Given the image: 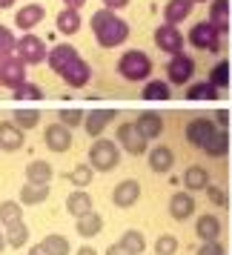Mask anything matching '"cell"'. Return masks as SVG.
<instances>
[{
  "instance_id": "cell-41",
  "label": "cell",
  "mask_w": 232,
  "mask_h": 255,
  "mask_svg": "<svg viewBox=\"0 0 232 255\" xmlns=\"http://www.w3.org/2000/svg\"><path fill=\"white\" fill-rule=\"evenodd\" d=\"M14 98H17V101H40L43 92H40V86H35V83H20V86L14 89Z\"/></svg>"
},
{
  "instance_id": "cell-16",
  "label": "cell",
  "mask_w": 232,
  "mask_h": 255,
  "mask_svg": "<svg viewBox=\"0 0 232 255\" xmlns=\"http://www.w3.org/2000/svg\"><path fill=\"white\" fill-rule=\"evenodd\" d=\"M23 146V129L17 127L14 121H6V124H0V149L6 152H14Z\"/></svg>"
},
{
  "instance_id": "cell-42",
  "label": "cell",
  "mask_w": 232,
  "mask_h": 255,
  "mask_svg": "<svg viewBox=\"0 0 232 255\" xmlns=\"http://www.w3.org/2000/svg\"><path fill=\"white\" fill-rule=\"evenodd\" d=\"M175 253H178L175 235H161V238L155 241V255H175Z\"/></svg>"
},
{
  "instance_id": "cell-52",
  "label": "cell",
  "mask_w": 232,
  "mask_h": 255,
  "mask_svg": "<svg viewBox=\"0 0 232 255\" xmlns=\"http://www.w3.org/2000/svg\"><path fill=\"white\" fill-rule=\"evenodd\" d=\"M14 6V0H0V9H12Z\"/></svg>"
},
{
  "instance_id": "cell-49",
  "label": "cell",
  "mask_w": 232,
  "mask_h": 255,
  "mask_svg": "<svg viewBox=\"0 0 232 255\" xmlns=\"http://www.w3.org/2000/svg\"><path fill=\"white\" fill-rule=\"evenodd\" d=\"M63 3H66V9H81L86 0H63Z\"/></svg>"
},
{
  "instance_id": "cell-35",
  "label": "cell",
  "mask_w": 232,
  "mask_h": 255,
  "mask_svg": "<svg viewBox=\"0 0 232 255\" xmlns=\"http://www.w3.org/2000/svg\"><path fill=\"white\" fill-rule=\"evenodd\" d=\"M120 244L135 255H140L143 250H146V238H143V232H138V230H126L123 235H120Z\"/></svg>"
},
{
  "instance_id": "cell-32",
  "label": "cell",
  "mask_w": 232,
  "mask_h": 255,
  "mask_svg": "<svg viewBox=\"0 0 232 255\" xmlns=\"http://www.w3.org/2000/svg\"><path fill=\"white\" fill-rule=\"evenodd\" d=\"M186 98H189V101H215V98H218V86L212 81L192 83V86L186 89Z\"/></svg>"
},
{
  "instance_id": "cell-33",
  "label": "cell",
  "mask_w": 232,
  "mask_h": 255,
  "mask_svg": "<svg viewBox=\"0 0 232 255\" xmlns=\"http://www.w3.org/2000/svg\"><path fill=\"white\" fill-rule=\"evenodd\" d=\"M17 221H23L20 201H0V224L9 227V224H17Z\"/></svg>"
},
{
  "instance_id": "cell-51",
  "label": "cell",
  "mask_w": 232,
  "mask_h": 255,
  "mask_svg": "<svg viewBox=\"0 0 232 255\" xmlns=\"http://www.w3.org/2000/svg\"><path fill=\"white\" fill-rule=\"evenodd\" d=\"M3 247H6V230L0 227V253H3Z\"/></svg>"
},
{
  "instance_id": "cell-30",
  "label": "cell",
  "mask_w": 232,
  "mask_h": 255,
  "mask_svg": "<svg viewBox=\"0 0 232 255\" xmlns=\"http://www.w3.org/2000/svg\"><path fill=\"white\" fill-rule=\"evenodd\" d=\"M52 175H55V169L46 161H32L26 166V181H35V184H49Z\"/></svg>"
},
{
  "instance_id": "cell-4",
  "label": "cell",
  "mask_w": 232,
  "mask_h": 255,
  "mask_svg": "<svg viewBox=\"0 0 232 255\" xmlns=\"http://www.w3.org/2000/svg\"><path fill=\"white\" fill-rule=\"evenodd\" d=\"M189 43L195 49H204V52H221V32L209 20H201L189 29Z\"/></svg>"
},
{
  "instance_id": "cell-12",
  "label": "cell",
  "mask_w": 232,
  "mask_h": 255,
  "mask_svg": "<svg viewBox=\"0 0 232 255\" xmlns=\"http://www.w3.org/2000/svg\"><path fill=\"white\" fill-rule=\"evenodd\" d=\"M138 198H140V184L138 181H120V184L112 189V204H115L117 209H129V207H135L138 204Z\"/></svg>"
},
{
  "instance_id": "cell-8",
  "label": "cell",
  "mask_w": 232,
  "mask_h": 255,
  "mask_svg": "<svg viewBox=\"0 0 232 255\" xmlns=\"http://www.w3.org/2000/svg\"><path fill=\"white\" fill-rule=\"evenodd\" d=\"M192 75H195V60L186 58L184 52L172 55L169 66H166V81L175 83V86H186V83L192 81Z\"/></svg>"
},
{
  "instance_id": "cell-27",
  "label": "cell",
  "mask_w": 232,
  "mask_h": 255,
  "mask_svg": "<svg viewBox=\"0 0 232 255\" xmlns=\"http://www.w3.org/2000/svg\"><path fill=\"white\" fill-rule=\"evenodd\" d=\"M60 35H75L81 29V9H63V12L55 17Z\"/></svg>"
},
{
  "instance_id": "cell-26",
  "label": "cell",
  "mask_w": 232,
  "mask_h": 255,
  "mask_svg": "<svg viewBox=\"0 0 232 255\" xmlns=\"http://www.w3.org/2000/svg\"><path fill=\"white\" fill-rule=\"evenodd\" d=\"M175 163V155L169 146H155V149L149 152V166L152 172H169Z\"/></svg>"
},
{
  "instance_id": "cell-53",
  "label": "cell",
  "mask_w": 232,
  "mask_h": 255,
  "mask_svg": "<svg viewBox=\"0 0 232 255\" xmlns=\"http://www.w3.org/2000/svg\"><path fill=\"white\" fill-rule=\"evenodd\" d=\"M195 3H201V0H195Z\"/></svg>"
},
{
  "instance_id": "cell-45",
  "label": "cell",
  "mask_w": 232,
  "mask_h": 255,
  "mask_svg": "<svg viewBox=\"0 0 232 255\" xmlns=\"http://www.w3.org/2000/svg\"><path fill=\"white\" fill-rule=\"evenodd\" d=\"M106 255H135V253H129L126 247H123V244L117 241V244H112V247L106 250Z\"/></svg>"
},
{
  "instance_id": "cell-20",
  "label": "cell",
  "mask_w": 232,
  "mask_h": 255,
  "mask_svg": "<svg viewBox=\"0 0 232 255\" xmlns=\"http://www.w3.org/2000/svg\"><path fill=\"white\" fill-rule=\"evenodd\" d=\"M75 58H81V55H78V49L69 46V43H60V46L49 49V66L58 72V75H60V69H63V66H69Z\"/></svg>"
},
{
  "instance_id": "cell-23",
  "label": "cell",
  "mask_w": 232,
  "mask_h": 255,
  "mask_svg": "<svg viewBox=\"0 0 232 255\" xmlns=\"http://www.w3.org/2000/svg\"><path fill=\"white\" fill-rule=\"evenodd\" d=\"M66 209H69V215H75V218L92 212V195H89L86 189H75V192L66 198Z\"/></svg>"
},
{
  "instance_id": "cell-29",
  "label": "cell",
  "mask_w": 232,
  "mask_h": 255,
  "mask_svg": "<svg viewBox=\"0 0 232 255\" xmlns=\"http://www.w3.org/2000/svg\"><path fill=\"white\" fill-rule=\"evenodd\" d=\"M184 186L189 192H195V189H207L209 186V172L204 166H189L184 172Z\"/></svg>"
},
{
  "instance_id": "cell-47",
  "label": "cell",
  "mask_w": 232,
  "mask_h": 255,
  "mask_svg": "<svg viewBox=\"0 0 232 255\" xmlns=\"http://www.w3.org/2000/svg\"><path fill=\"white\" fill-rule=\"evenodd\" d=\"M29 255H52V253H49L46 247H43V241H40V244H35V247H29Z\"/></svg>"
},
{
  "instance_id": "cell-39",
  "label": "cell",
  "mask_w": 232,
  "mask_h": 255,
  "mask_svg": "<svg viewBox=\"0 0 232 255\" xmlns=\"http://www.w3.org/2000/svg\"><path fill=\"white\" fill-rule=\"evenodd\" d=\"M209 81L215 83L218 89H227V86H230V63H227V60L215 63V69H212V75H209Z\"/></svg>"
},
{
  "instance_id": "cell-46",
  "label": "cell",
  "mask_w": 232,
  "mask_h": 255,
  "mask_svg": "<svg viewBox=\"0 0 232 255\" xmlns=\"http://www.w3.org/2000/svg\"><path fill=\"white\" fill-rule=\"evenodd\" d=\"M106 3V9H112V12H115V9H123V6H129V0H104Z\"/></svg>"
},
{
  "instance_id": "cell-40",
  "label": "cell",
  "mask_w": 232,
  "mask_h": 255,
  "mask_svg": "<svg viewBox=\"0 0 232 255\" xmlns=\"http://www.w3.org/2000/svg\"><path fill=\"white\" fill-rule=\"evenodd\" d=\"M58 118H60V124H63V127L75 129V127H81V124H83V118H86V115H83L81 109H75V106H72V109H60Z\"/></svg>"
},
{
  "instance_id": "cell-24",
  "label": "cell",
  "mask_w": 232,
  "mask_h": 255,
  "mask_svg": "<svg viewBox=\"0 0 232 255\" xmlns=\"http://www.w3.org/2000/svg\"><path fill=\"white\" fill-rule=\"evenodd\" d=\"M75 230H78V235H81V238H95L98 232L104 230V218H101V215L92 209V212H86V215H81V218H78V227H75Z\"/></svg>"
},
{
  "instance_id": "cell-19",
  "label": "cell",
  "mask_w": 232,
  "mask_h": 255,
  "mask_svg": "<svg viewBox=\"0 0 232 255\" xmlns=\"http://www.w3.org/2000/svg\"><path fill=\"white\" fill-rule=\"evenodd\" d=\"M135 124H138L140 135H143V138H146V140L158 138V135H161V132H163V118L158 115V112H140V115H138V121H135Z\"/></svg>"
},
{
  "instance_id": "cell-17",
  "label": "cell",
  "mask_w": 232,
  "mask_h": 255,
  "mask_svg": "<svg viewBox=\"0 0 232 255\" xmlns=\"http://www.w3.org/2000/svg\"><path fill=\"white\" fill-rule=\"evenodd\" d=\"M192 212H195V198L189 195V192H175L169 198V215L175 221H186Z\"/></svg>"
},
{
  "instance_id": "cell-7",
  "label": "cell",
  "mask_w": 232,
  "mask_h": 255,
  "mask_svg": "<svg viewBox=\"0 0 232 255\" xmlns=\"http://www.w3.org/2000/svg\"><path fill=\"white\" fill-rule=\"evenodd\" d=\"M155 46L166 52V55H181V49H184V35H181V29L175 23H163L155 29Z\"/></svg>"
},
{
  "instance_id": "cell-6",
  "label": "cell",
  "mask_w": 232,
  "mask_h": 255,
  "mask_svg": "<svg viewBox=\"0 0 232 255\" xmlns=\"http://www.w3.org/2000/svg\"><path fill=\"white\" fill-rule=\"evenodd\" d=\"M115 140L120 143V149L129 152V155H143L146 152V138L140 135L138 124H120Z\"/></svg>"
},
{
  "instance_id": "cell-22",
  "label": "cell",
  "mask_w": 232,
  "mask_h": 255,
  "mask_svg": "<svg viewBox=\"0 0 232 255\" xmlns=\"http://www.w3.org/2000/svg\"><path fill=\"white\" fill-rule=\"evenodd\" d=\"M195 232H198V238L201 241H218V235H221V218L218 215H201L195 224Z\"/></svg>"
},
{
  "instance_id": "cell-11",
  "label": "cell",
  "mask_w": 232,
  "mask_h": 255,
  "mask_svg": "<svg viewBox=\"0 0 232 255\" xmlns=\"http://www.w3.org/2000/svg\"><path fill=\"white\" fill-rule=\"evenodd\" d=\"M60 78H63V83H69L72 89H81V86L89 83L92 69H89V63H86L83 58H75L69 66H63V69H60Z\"/></svg>"
},
{
  "instance_id": "cell-36",
  "label": "cell",
  "mask_w": 232,
  "mask_h": 255,
  "mask_svg": "<svg viewBox=\"0 0 232 255\" xmlns=\"http://www.w3.org/2000/svg\"><path fill=\"white\" fill-rule=\"evenodd\" d=\"M43 247H46L52 255H69L72 253V244L63 238V235H58V232H49L46 238H43Z\"/></svg>"
},
{
  "instance_id": "cell-9",
  "label": "cell",
  "mask_w": 232,
  "mask_h": 255,
  "mask_svg": "<svg viewBox=\"0 0 232 255\" xmlns=\"http://www.w3.org/2000/svg\"><path fill=\"white\" fill-rule=\"evenodd\" d=\"M218 132V124L212 121V118H207V115H201V118H192L189 121V127H186V140L192 143V146H204L212 135Z\"/></svg>"
},
{
  "instance_id": "cell-2",
  "label": "cell",
  "mask_w": 232,
  "mask_h": 255,
  "mask_svg": "<svg viewBox=\"0 0 232 255\" xmlns=\"http://www.w3.org/2000/svg\"><path fill=\"white\" fill-rule=\"evenodd\" d=\"M149 72H152V60H149V55H143L140 49H129V52H123L120 60H117V75L129 83L146 81Z\"/></svg>"
},
{
  "instance_id": "cell-21",
  "label": "cell",
  "mask_w": 232,
  "mask_h": 255,
  "mask_svg": "<svg viewBox=\"0 0 232 255\" xmlns=\"http://www.w3.org/2000/svg\"><path fill=\"white\" fill-rule=\"evenodd\" d=\"M192 9H195V0H169L163 9V17H166V23H181L192 14Z\"/></svg>"
},
{
  "instance_id": "cell-13",
  "label": "cell",
  "mask_w": 232,
  "mask_h": 255,
  "mask_svg": "<svg viewBox=\"0 0 232 255\" xmlns=\"http://www.w3.org/2000/svg\"><path fill=\"white\" fill-rule=\"evenodd\" d=\"M43 143L52 152H66L72 146V129L63 127V124H49L46 132H43Z\"/></svg>"
},
{
  "instance_id": "cell-43",
  "label": "cell",
  "mask_w": 232,
  "mask_h": 255,
  "mask_svg": "<svg viewBox=\"0 0 232 255\" xmlns=\"http://www.w3.org/2000/svg\"><path fill=\"white\" fill-rule=\"evenodd\" d=\"M14 46H17V43H14L12 32H9V29H3V26H0V55H3V58H9V52H12Z\"/></svg>"
},
{
  "instance_id": "cell-34",
  "label": "cell",
  "mask_w": 232,
  "mask_h": 255,
  "mask_svg": "<svg viewBox=\"0 0 232 255\" xmlns=\"http://www.w3.org/2000/svg\"><path fill=\"white\" fill-rule=\"evenodd\" d=\"M6 230V244L9 247H23L26 241H29V227H26L23 221H17V224H9V227H3Z\"/></svg>"
},
{
  "instance_id": "cell-15",
  "label": "cell",
  "mask_w": 232,
  "mask_h": 255,
  "mask_svg": "<svg viewBox=\"0 0 232 255\" xmlns=\"http://www.w3.org/2000/svg\"><path fill=\"white\" fill-rule=\"evenodd\" d=\"M43 17H46V9H43L40 3H26L23 9L14 14V26H20L23 32H29V29H32V26H37Z\"/></svg>"
},
{
  "instance_id": "cell-10",
  "label": "cell",
  "mask_w": 232,
  "mask_h": 255,
  "mask_svg": "<svg viewBox=\"0 0 232 255\" xmlns=\"http://www.w3.org/2000/svg\"><path fill=\"white\" fill-rule=\"evenodd\" d=\"M0 83L17 89L20 83H26V63L20 58H3L0 60Z\"/></svg>"
},
{
  "instance_id": "cell-48",
  "label": "cell",
  "mask_w": 232,
  "mask_h": 255,
  "mask_svg": "<svg viewBox=\"0 0 232 255\" xmlns=\"http://www.w3.org/2000/svg\"><path fill=\"white\" fill-rule=\"evenodd\" d=\"M215 124L227 127V124H230V112H224V109H221V112H215Z\"/></svg>"
},
{
  "instance_id": "cell-44",
  "label": "cell",
  "mask_w": 232,
  "mask_h": 255,
  "mask_svg": "<svg viewBox=\"0 0 232 255\" xmlns=\"http://www.w3.org/2000/svg\"><path fill=\"white\" fill-rule=\"evenodd\" d=\"M198 255H224V247L218 241H204L201 250H198Z\"/></svg>"
},
{
  "instance_id": "cell-50",
  "label": "cell",
  "mask_w": 232,
  "mask_h": 255,
  "mask_svg": "<svg viewBox=\"0 0 232 255\" xmlns=\"http://www.w3.org/2000/svg\"><path fill=\"white\" fill-rule=\"evenodd\" d=\"M78 255H98V253H95L92 247H81V250H78Z\"/></svg>"
},
{
  "instance_id": "cell-38",
  "label": "cell",
  "mask_w": 232,
  "mask_h": 255,
  "mask_svg": "<svg viewBox=\"0 0 232 255\" xmlns=\"http://www.w3.org/2000/svg\"><path fill=\"white\" fill-rule=\"evenodd\" d=\"M92 175H95V169H92V163H81V166H75L69 172V184L72 186H89V181H92Z\"/></svg>"
},
{
  "instance_id": "cell-1",
  "label": "cell",
  "mask_w": 232,
  "mask_h": 255,
  "mask_svg": "<svg viewBox=\"0 0 232 255\" xmlns=\"http://www.w3.org/2000/svg\"><path fill=\"white\" fill-rule=\"evenodd\" d=\"M92 32L98 37V43L106 49H115L120 43H126L129 37V23L120 20L112 9H98L92 14Z\"/></svg>"
},
{
  "instance_id": "cell-31",
  "label": "cell",
  "mask_w": 232,
  "mask_h": 255,
  "mask_svg": "<svg viewBox=\"0 0 232 255\" xmlns=\"http://www.w3.org/2000/svg\"><path fill=\"white\" fill-rule=\"evenodd\" d=\"M169 86H172L169 81H146L143 98H146V101H169V98H172V89H169Z\"/></svg>"
},
{
  "instance_id": "cell-37",
  "label": "cell",
  "mask_w": 232,
  "mask_h": 255,
  "mask_svg": "<svg viewBox=\"0 0 232 255\" xmlns=\"http://www.w3.org/2000/svg\"><path fill=\"white\" fill-rule=\"evenodd\" d=\"M12 118L20 129H35L37 124H40V112H37V109H14Z\"/></svg>"
},
{
  "instance_id": "cell-28",
  "label": "cell",
  "mask_w": 232,
  "mask_h": 255,
  "mask_svg": "<svg viewBox=\"0 0 232 255\" xmlns=\"http://www.w3.org/2000/svg\"><path fill=\"white\" fill-rule=\"evenodd\" d=\"M201 149L207 152L209 158H224V155H227V149H230V135H227L224 129H218V132H215V135H212V138L201 146Z\"/></svg>"
},
{
  "instance_id": "cell-5",
  "label": "cell",
  "mask_w": 232,
  "mask_h": 255,
  "mask_svg": "<svg viewBox=\"0 0 232 255\" xmlns=\"http://www.w3.org/2000/svg\"><path fill=\"white\" fill-rule=\"evenodd\" d=\"M14 52H17V58L23 60V63H29V66H35V63H43V60H46V55H49L46 43H43V40H40L37 35H29V32H26V35L17 40Z\"/></svg>"
},
{
  "instance_id": "cell-18",
  "label": "cell",
  "mask_w": 232,
  "mask_h": 255,
  "mask_svg": "<svg viewBox=\"0 0 232 255\" xmlns=\"http://www.w3.org/2000/svg\"><path fill=\"white\" fill-rule=\"evenodd\" d=\"M207 20L218 29L221 35H224V32H230V0H212Z\"/></svg>"
},
{
  "instance_id": "cell-14",
  "label": "cell",
  "mask_w": 232,
  "mask_h": 255,
  "mask_svg": "<svg viewBox=\"0 0 232 255\" xmlns=\"http://www.w3.org/2000/svg\"><path fill=\"white\" fill-rule=\"evenodd\" d=\"M115 118H117L115 109H92L89 115L83 118V129H86L92 138H101V135H104V129L109 127Z\"/></svg>"
},
{
  "instance_id": "cell-25",
  "label": "cell",
  "mask_w": 232,
  "mask_h": 255,
  "mask_svg": "<svg viewBox=\"0 0 232 255\" xmlns=\"http://www.w3.org/2000/svg\"><path fill=\"white\" fill-rule=\"evenodd\" d=\"M49 198V184H35L29 181L26 186H20V204L32 207V204H43Z\"/></svg>"
},
{
  "instance_id": "cell-3",
  "label": "cell",
  "mask_w": 232,
  "mask_h": 255,
  "mask_svg": "<svg viewBox=\"0 0 232 255\" xmlns=\"http://www.w3.org/2000/svg\"><path fill=\"white\" fill-rule=\"evenodd\" d=\"M117 161H120V152H117L115 140L98 138L92 146H89V163H92L95 172H109V169L117 166Z\"/></svg>"
}]
</instances>
